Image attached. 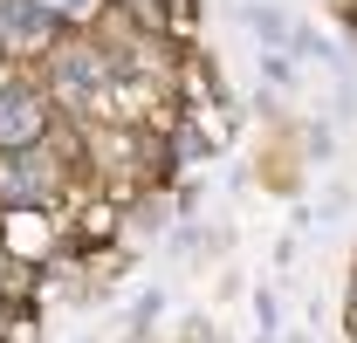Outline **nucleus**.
Here are the masks:
<instances>
[{"mask_svg": "<svg viewBox=\"0 0 357 343\" xmlns=\"http://www.w3.org/2000/svg\"><path fill=\"white\" fill-rule=\"evenodd\" d=\"M0 35L14 48H48L62 35V21H55L48 0H0Z\"/></svg>", "mask_w": 357, "mask_h": 343, "instance_id": "f03ea898", "label": "nucleus"}, {"mask_svg": "<svg viewBox=\"0 0 357 343\" xmlns=\"http://www.w3.org/2000/svg\"><path fill=\"white\" fill-rule=\"evenodd\" d=\"M248 28H255V35H261L268 48H296V21H289V14H282V7H248Z\"/></svg>", "mask_w": 357, "mask_h": 343, "instance_id": "7ed1b4c3", "label": "nucleus"}, {"mask_svg": "<svg viewBox=\"0 0 357 343\" xmlns=\"http://www.w3.org/2000/svg\"><path fill=\"white\" fill-rule=\"evenodd\" d=\"M55 7V21H69V7H96V0H48Z\"/></svg>", "mask_w": 357, "mask_h": 343, "instance_id": "39448f33", "label": "nucleus"}, {"mask_svg": "<svg viewBox=\"0 0 357 343\" xmlns=\"http://www.w3.org/2000/svg\"><path fill=\"white\" fill-rule=\"evenodd\" d=\"M261 76H268L275 89H282V83H296V62H289V48H268V55H261Z\"/></svg>", "mask_w": 357, "mask_h": 343, "instance_id": "20e7f679", "label": "nucleus"}, {"mask_svg": "<svg viewBox=\"0 0 357 343\" xmlns=\"http://www.w3.org/2000/svg\"><path fill=\"white\" fill-rule=\"evenodd\" d=\"M48 130H55L48 96L35 83H21V76H0V151H28V144H42Z\"/></svg>", "mask_w": 357, "mask_h": 343, "instance_id": "f257e3e1", "label": "nucleus"}, {"mask_svg": "<svg viewBox=\"0 0 357 343\" xmlns=\"http://www.w3.org/2000/svg\"><path fill=\"white\" fill-rule=\"evenodd\" d=\"M261 343H275V337H261Z\"/></svg>", "mask_w": 357, "mask_h": 343, "instance_id": "423d86ee", "label": "nucleus"}]
</instances>
